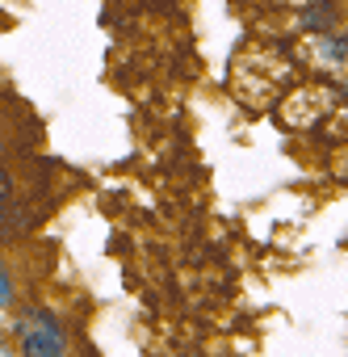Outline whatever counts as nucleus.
Instances as JSON below:
<instances>
[{"instance_id": "obj_4", "label": "nucleus", "mask_w": 348, "mask_h": 357, "mask_svg": "<svg viewBox=\"0 0 348 357\" xmlns=\"http://www.w3.org/2000/svg\"><path fill=\"white\" fill-rule=\"evenodd\" d=\"M327 55H331V59H348V38H335V43L327 47Z\"/></svg>"}, {"instance_id": "obj_3", "label": "nucleus", "mask_w": 348, "mask_h": 357, "mask_svg": "<svg viewBox=\"0 0 348 357\" xmlns=\"http://www.w3.org/2000/svg\"><path fill=\"white\" fill-rule=\"evenodd\" d=\"M9 198H13V176H9L5 168H0V206H5Z\"/></svg>"}, {"instance_id": "obj_6", "label": "nucleus", "mask_w": 348, "mask_h": 357, "mask_svg": "<svg viewBox=\"0 0 348 357\" xmlns=\"http://www.w3.org/2000/svg\"><path fill=\"white\" fill-rule=\"evenodd\" d=\"M0 244H5V236H0Z\"/></svg>"}, {"instance_id": "obj_1", "label": "nucleus", "mask_w": 348, "mask_h": 357, "mask_svg": "<svg viewBox=\"0 0 348 357\" xmlns=\"http://www.w3.org/2000/svg\"><path fill=\"white\" fill-rule=\"evenodd\" d=\"M17 336H22V357H68L63 328L51 311H26Z\"/></svg>"}, {"instance_id": "obj_2", "label": "nucleus", "mask_w": 348, "mask_h": 357, "mask_svg": "<svg viewBox=\"0 0 348 357\" xmlns=\"http://www.w3.org/2000/svg\"><path fill=\"white\" fill-rule=\"evenodd\" d=\"M298 22H302V30H327V26H335V5H331V0H319V5H306Z\"/></svg>"}, {"instance_id": "obj_5", "label": "nucleus", "mask_w": 348, "mask_h": 357, "mask_svg": "<svg viewBox=\"0 0 348 357\" xmlns=\"http://www.w3.org/2000/svg\"><path fill=\"white\" fill-rule=\"evenodd\" d=\"M13 303V286H9V278L0 273V307H9Z\"/></svg>"}]
</instances>
